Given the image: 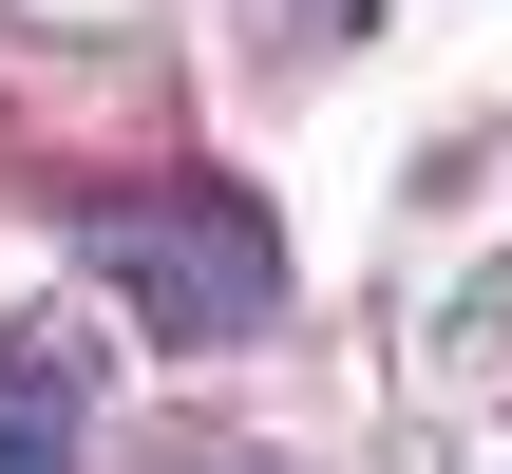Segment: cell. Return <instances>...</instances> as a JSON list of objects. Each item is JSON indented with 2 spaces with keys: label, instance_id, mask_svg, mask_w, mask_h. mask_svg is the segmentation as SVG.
Here are the masks:
<instances>
[{
  "label": "cell",
  "instance_id": "cell-2",
  "mask_svg": "<svg viewBox=\"0 0 512 474\" xmlns=\"http://www.w3.org/2000/svg\"><path fill=\"white\" fill-rule=\"evenodd\" d=\"M0 474H76V361H0Z\"/></svg>",
  "mask_w": 512,
  "mask_h": 474
},
{
  "label": "cell",
  "instance_id": "cell-1",
  "mask_svg": "<svg viewBox=\"0 0 512 474\" xmlns=\"http://www.w3.org/2000/svg\"><path fill=\"white\" fill-rule=\"evenodd\" d=\"M76 247H95V285H114L152 342H266V304H285V228H266L247 190H209V171H171V190H76Z\"/></svg>",
  "mask_w": 512,
  "mask_h": 474
}]
</instances>
